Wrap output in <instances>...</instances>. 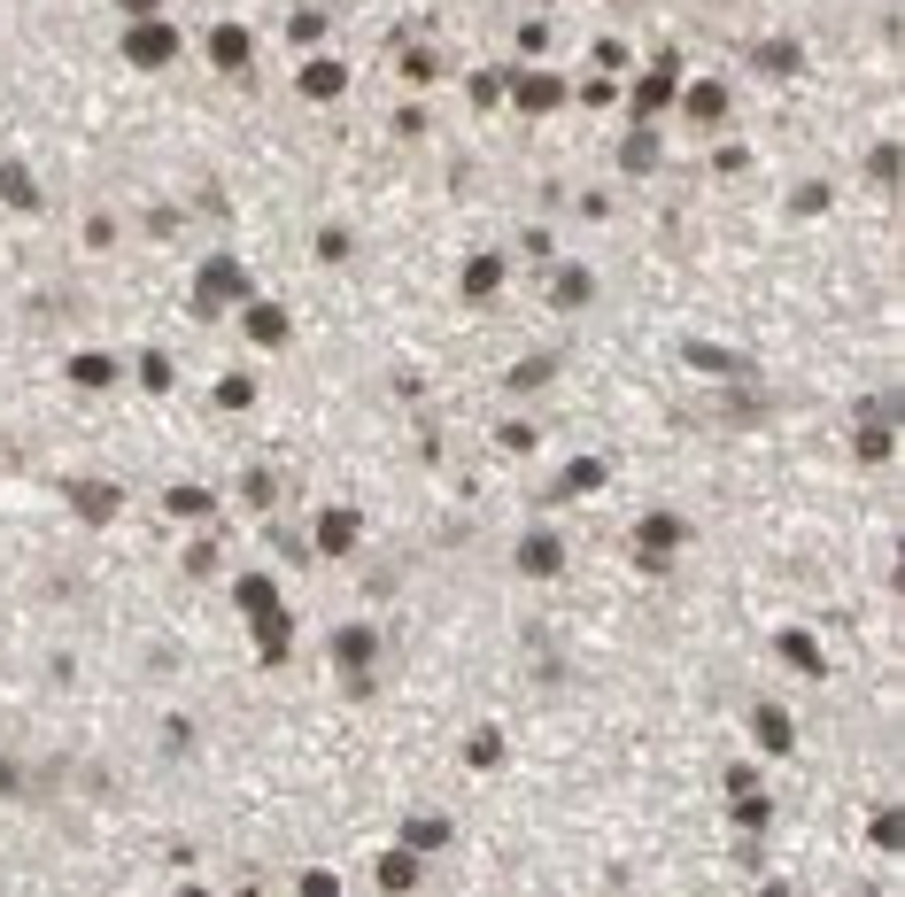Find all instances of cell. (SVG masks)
Here are the masks:
<instances>
[{"instance_id":"6da1fadb","label":"cell","mask_w":905,"mask_h":897,"mask_svg":"<svg viewBox=\"0 0 905 897\" xmlns=\"http://www.w3.org/2000/svg\"><path fill=\"white\" fill-rule=\"evenodd\" d=\"M249 295H256V279H249V263H240V255H225V248H217V255L202 263V272H194V318H202V325L232 318V310L249 302Z\"/></svg>"},{"instance_id":"7a4b0ae2","label":"cell","mask_w":905,"mask_h":897,"mask_svg":"<svg viewBox=\"0 0 905 897\" xmlns=\"http://www.w3.org/2000/svg\"><path fill=\"white\" fill-rule=\"evenodd\" d=\"M681 542H689V518H681V511H642V526H635V558H642V573L674 565Z\"/></svg>"},{"instance_id":"3957f363","label":"cell","mask_w":905,"mask_h":897,"mask_svg":"<svg viewBox=\"0 0 905 897\" xmlns=\"http://www.w3.org/2000/svg\"><path fill=\"white\" fill-rule=\"evenodd\" d=\"M674 94H681V62H674V55H657V62H650V77L627 94V117H635V124H657V117L674 109Z\"/></svg>"},{"instance_id":"277c9868","label":"cell","mask_w":905,"mask_h":897,"mask_svg":"<svg viewBox=\"0 0 905 897\" xmlns=\"http://www.w3.org/2000/svg\"><path fill=\"white\" fill-rule=\"evenodd\" d=\"M117 47H124V62H132V70H171L186 39H179V24H124V39H117Z\"/></svg>"},{"instance_id":"5b68a950","label":"cell","mask_w":905,"mask_h":897,"mask_svg":"<svg viewBox=\"0 0 905 897\" xmlns=\"http://www.w3.org/2000/svg\"><path fill=\"white\" fill-rule=\"evenodd\" d=\"M232 318H240V333H249L256 348H287V340H294V310H287V302H264V295H249V302H240Z\"/></svg>"},{"instance_id":"8992f818","label":"cell","mask_w":905,"mask_h":897,"mask_svg":"<svg viewBox=\"0 0 905 897\" xmlns=\"http://www.w3.org/2000/svg\"><path fill=\"white\" fill-rule=\"evenodd\" d=\"M310 534H317V550H325V558H349V550H357V542H364V518H357V511H349V503H325V511H317V526H310Z\"/></svg>"},{"instance_id":"52a82bcc","label":"cell","mask_w":905,"mask_h":897,"mask_svg":"<svg viewBox=\"0 0 905 897\" xmlns=\"http://www.w3.org/2000/svg\"><path fill=\"white\" fill-rule=\"evenodd\" d=\"M372 658H379V635H372V626H341V635H334V666H341L349 681H364Z\"/></svg>"},{"instance_id":"ba28073f","label":"cell","mask_w":905,"mask_h":897,"mask_svg":"<svg viewBox=\"0 0 905 897\" xmlns=\"http://www.w3.org/2000/svg\"><path fill=\"white\" fill-rule=\"evenodd\" d=\"M550 302L572 318V310H589L596 302V272H589V263H557V279H550Z\"/></svg>"},{"instance_id":"9c48e42d","label":"cell","mask_w":905,"mask_h":897,"mask_svg":"<svg viewBox=\"0 0 905 897\" xmlns=\"http://www.w3.org/2000/svg\"><path fill=\"white\" fill-rule=\"evenodd\" d=\"M511 101H519V117H557V109H565V77H550V70H542V77H519Z\"/></svg>"},{"instance_id":"30bf717a","label":"cell","mask_w":905,"mask_h":897,"mask_svg":"<svg viewBox=\"0 0 905 897\" xmlns=\"http://www.w3.org/2000/svg\"><path fill=\"white\" fill-rule=\"evenodd\" d=\"M504 272H511L504 255H464V279H457L464 302H496V295H504Z\"/></svg>"},{"instance_id":"8fae6325","label":"cell","mask_w":905,"mask_h":897,"mask_svg":"<svg viewBox=\"0 0 905 897\" xmlns=\"http://www.w3.org/2000/svg\"><path fill=\"white\" fill-rule=\"evenodd\" d=\"M674 101H681V117H689V124H704V132H712V124H727V85H720V77L689 85V94H674Z\"/></svg>"},{"instance_id":"7c38bea8","label":"cell","mask_w":905,"mask_h":897,"mask_svg":"<svg viewBox=\"0 0 905 897\" xmlns=\"http://www.w3.org/2000/svg\"><path fill=\"white\" fill-rule=\"evenodd\" d=\"M519 573L527 581H557L565 573V542H557V534H527V542H519Z\"/></svg>"},{"instance_id":"4fadbf2b","label":"cell","mask_w":905,"mask_h":897,"mask_svg":"<svg viewBox=\"0 0 905 897\" xmlns=\"http://www.w3.org/2000/svg\"><path fill=\"white\" fill-rule=\"evenodd\" d=\"M249 55H256L249 24H217V32H209V62H217V70H249Z\"/></svg>"},{"instance_id":"5bb4252c","label":"cell","mask_w":905,"mask_h":897,"mask_svg":"<svg viewBox=\"0 0 905 897\" xmlns=\"http://www.w3.org/2000/svg\"><path fill=\"white\" fill-rule=\"evenodd\" d=\"M232 603H240V619L256 626V619H272V611H279V588H272L264 573H240V581H232Z\"/></svg>"},{"instance_id":"9a60e30c","label":"cell","mask_w":905,"mask_h":897,"mask_svg":"<svg viewBox=\"0 0 905 897\" xmlns=\"http://www.w3.org/2000/svg\"><path fill=\"white\" fill-rule=\"evenodd\" d=\"M117 380H124L117 356H101V348H77L70 356V387H117Z\"/></svg>"},{"instance_id":"2e32d148","label":"cell","mask_w":905,"mask_h":897,"mask_svg":"<svg viewBox=\"0 0 905 897\" xmlns=\"http://www.w3.org/2000/svg\"><path fill=\"white\" fill-rule=\"evenodd\" d=\"M294 85H302V101H341V94H349V70H341V62H310Z\"/></svg>"},{"instance_id":"e0dca14e","label":"cell","mask_w":905,"mask_h":897,"mask_svg":"<svg viewBox=\"0 0 905 897\" xmlns=\"http://www.w3.org/2000/svg\"><path fill=\"white\" fill-rule=\"evenodd\" d=\"M751 728H759V751H774V758L797 743V728H789V711H782V704H759V711H751Z\"/></svg>"},{"instance_id":"ac0fdd59","label":"cell","mask_w":905,"mask_h":897,"mask_svg":"<svg viewBox=\"0 0 905 897\" xmlns=\"http://www.w3.org/2000/svg\"><path fill=\"white\" fill-rule=\"evenodd\" d=\"M419 866H426V851H410V844H395V851L379 859V889H410V882H419Z\"/></svg>"},{"instance_id":"d6986e66","label":"cell","mask_w":905,"mask_h":897,"mask_svg":"<svg viewBox=\"0 0 905 897\" xmlns=\"http://www.w3.org/2000/svg\"><path fill=\"white\" fill-rule=\"evenodd\" d=\"M0 202H16V210H47V194L32 187V170H24V163H0Z\"/></svg>"},{"instance_id":"ffe728a7","label":"cell","mask_w":905,"mask_h":897,"mask_svg":"<svg viewBox=\"0 0 905 897\" xmlns=\"http://www.w3.org/2000/svg\"><path fill=\"white\" fill-rule=\"evenodd\" d=\"M70 495H77V511H86V518H94V526H101V518H117V511H124V495H117V488H94V480H70Z\"/></svg>"},{"instance_id":"44dd1931","label":"cell","mask_w":905,"mask_h":897,"mask_svg":"<svg viewBox=\"0 0 905 897\" xmlns=\"http://www.w3.org/2000/svg\"><path fill=\"white\" fill-rule=\"evenodd\" d=\"M619 163H627L635 178H642V170H657V132H650V124H635V132H627V147H619Z\"/></svg>"},{"instance_id":"7402d4cb","label":"cell","mask_w":905,"mask_h":897,"mask_svg":"<svg viewBox=\"0 0 905 897\" xmlns=\"http://www.w3.org/2000/svg\"><path fill=\"white\" fill-rule=\"evenodd\" d=\"M402 844H410V851H442V844H449V821H442V813H426V821H402Z\"/></svg>"},{"instance_id":"603a6c76","label":"cell","mask_w":905,"mask_h":897,"mask_svg":"<svg viewBox=\"0 0 905 897\" xmlns=\"http://www.w3.org/2000/svg\"><path fill=\"white\" fill-rule=\"evenodd\" d=\"M162 511H179V518H209L217 495H209V488H162Z\"/></svg>"},{"instance_id":"cb8c5ba5","label":"cell","mask_w":905,"mask_h":897,"mask_svg":"<svg viewBox=\"0 0 905 897\" xmlns=\"http://www.w3.org/2000/svg\"><path fill=\"white\" fill-rule=\"evenodd\" d=\"M217 403H225V410H249V403H256V380H249V372H225V380H217Z\"/></svg>"},{"instance_id":"d4e9b609","label":"cell","mask_w":905,"mask_h":897,"mask_svg":"<svg viewBox=\"0 0 905 897\" xmlns=\"http://www.w3.org/2000/svg\"><path fill=\"white\" fill-rule=\"evenodd\" d=\"M596 480H604V465H596V457H581V465H572V473L557 480V495H589Z\"/></svg>"},{"instance_id":"484cf974","label":"cell","mask_w":905,"mask_h":897,"mask_svg":"<svg viewBox=\"0 0 905 897\" xmlns=\"http://www.w3.org/2000/svg\"><path fill=\"white\" fill-rule=\"evenodd\" d=\"M867 178H874V187H897V147H890V140L867 155Z\"/></svg>"},{"instance_id":"4316f807","label":"cell","mask_w":905,"mask_h":897,"mask_svg":"<svg viewBox=\"0 0 905 897\" xmlns=\"http://www.w3.org/2000/svg\"><path fill=\"white\" fill-rule=\"evenodd\" d=\"M782 658H797V673H829V666H820V650H812L805 635H782Z\"/></svg>"},{"instance_id":"83f0119b","label":"cell","mask_w":905,"mask_h":897,"mask_svg":"<svg viewBox=\"0 0 905 897\" xmlns=\"http://www.w3.org/2000/svg\"><path fill=\"white\" fill-rule=\"evenodd\" d=\"M140 380H147V387H155V395H171V380H179V372H171V364H162V356H155V348H147V356H140Z\"/></svg>"},{"instance_id":"f1b7e54d","label":"cell","mask_w":905,"mask_h":897,"mask_svg":"<svg viewBox=\"0 0 905 897\" xmlns=\"http://www.w3.org/2000/svg\"><path fill=\"white\" fill-rule=\"evenodd\" d=\"M287 39H294V47H310V39H325V16H317V9H302V16H287Z\"/></svg>"},{"instance_id":"f546056e","label":"cell","mask_w":905,"mask_h":897,"mask_svg":"<svg viewBox=\"0 0 905 897\" xmlns=\"http://www.w3.org/2000/svg\"><path fill=\"white\" fill-rule=\"evenodd\" d=\"M759 70H767V77H782V70H797V47H789V39H767V55H759Z\"/></svg>"},{"instance_id":"4dcf8cb0","label":"cell","mask_w":905,"mask_h":897,"mask_svg":"<svg viewBox=\"0 0 905 897\" xmlns=\"http://www.w3.org/2000/svg\"><path fill=\"white\" fill-rule=\"evenodd\" d=\"M349 248H357V240H349L341 225H325V232H317V255H325V263H349Z\"/></svg>"},{"instance_id":"1f68e13d","label":"cell","mask_w":905,"mask_h":897,"mask_svg":"<svg viewBox=\"0 0 905 897\" xmlns=\"http://www.w3.org/2000/svg\"><path fill=\"white\" fill-rule=\"evenodd\" d=\"M496 758H504L496 735H472V743H464V766H496Z\"/></svg>"},{"instance_id":"d6a6232c","label":"cell","mask_w":905,"mask_h":897,"mask_svg":"<svg viewBox=\"0 0 905 897\" xmlns=\"http://www.w3.org/2000/svg\"><path fill=\"white\" fill-rule=\"evenodd\" d=\"M240 495H249V503H256V511H264V503H272V495H279V488H272V473H249V480H240Z\"/></svg>"},{"instance_id":"836d02e7","label":"cell","mask_w":905,"mask_h":897,"mask_svg":"<svg viewBox=\"0 0 905 897\" xmlns=\"http://www.w3.org/2000/svg\"><path fill=\"white\" fill-rule=\"evenodd\" d=\"M550 47V24H519V55H542Z\"/></svg>"},{"instance_id":"e575fe53","label":"cell","mask_w":905,"mask_h":897,"mask_svg":"<svg viewBox=\"0 0 905 897\" xmlns=\"http://www.w3.org/2000/svg\"><path fill=\"white\" fill-rule=\"evenodd\" d=\"M519 248H527V255H534V263H550V255H557V240H550V232H542V225H534V232H527V240H519Z\"/></svg>"}]
</instances>
